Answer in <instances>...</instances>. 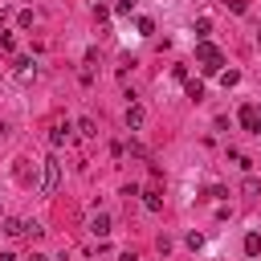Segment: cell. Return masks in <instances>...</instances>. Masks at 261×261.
Masks as SVG:
<instances>
[{"label":"cell","instance_id":"cell-19","mask_svg":"<svg viewBox=\"0 0 261 261\" xmlns=\"http://www.w3.org/2000/svg\"><path fill=\"white\" fill-rule=\"evenodd\" d=\"M118 261H139V253H122V257H118Z\"/></svg>","mask_w":261,"mask_h":261},{"label":"cell","instance_id":"cell-6","mask_svg":"<svg viewBox=\"0 0 261 261\" xmlns=\"http://www.w3.org/2000/svg\"><path fill=\"white\" fill-rule=\"evenodd\" d=\"M16 77H20V82L37 77V65H33V57H20V61H16Z\"/></svg>","mask_w":261,"mask_h":261},{"label":"cell","instance_id":"cell-10","mask_svg":"<svg viewBox=\"0 0 261 261\" xmlns=\"http://www.w3.org/2000/svg\"><path fill=\"white\" fill-rule=\"evenodd\" d=\"M245 253H249V257H257V253H261V237H257V232H249V237H245Z\"/></svg>","mask_w":261,"mask_h":261},{"label":"cell","instance_id":"cell-14","mask_svg":"<svg viewBox=\"0 0 261 261\" xmlns=\"http://www.w3.org/2000/svg\"><path fill=\"white\" fill-rule=\"evenodd\" d=\"M77 130H82V135H98V126H94L90 118H77Z\"/></svg>","mask_w":261,"mask_h":261},{"label":"cell","instance_id":"cell-20","mask_svg":"<svg viewBox=\"0 0 261 261\" xmlns=\"http://www.w3.org/2000/svg\"><path fill=\"white\" fill-rule=\"evenodd\" d=\"M29 261H49V257H45V253H33V257H29Z\"/></svg>","mask_w":261,"mask_h":261},{"label":"cell","instance_id":"cell-23","mask_svg":"<svg viewBox=\"0 0 261 261\" xmlns=\"http://www.w3.org/2000/svg\"><path fill=\"white\" fill-rule=\"evenodd\" d=\"M257 41H261V29H257Z\"/></svg>","mask_w":261,"mask_h":261},{"label":"cell","instance_id":"cell-18","mask_svg":"<svg viewBox=\"0 0 261 261\" xmlns=\"http://www.w3.org/2000/svg\"><path fill=\"white\" fill-rule=\"evenodd\" d=\"M224 8L228 12H245V0H224Z\"/></svg>","mask_w":261,"mask_h":261},{"label":"cell","instance_id":"cell-8","mask_svg":"<svg viewBox=\"0 0 261 261\" xmlns=\"http://www.w3.org/2000/svg\"><path fill=\"white\" fill-rule=\"evenodd\" d=\"M143 204H147V212H159L163 208V200H159V192L151 188V192H143Z\"/></svg>","mask_w":261,"mask_h":261},{"label":"cell","instance_id":"cell-7","mask_svg":"<svg viewBox=\"0 0 261 261\" xmlns=\"http://www.w3.org/2000/svg\"><path fill=\"white\" fill-rule=\"evenodd\" d=\"M90 232H94V237H106V232H110V216H106V212H98V216L90 220Z\"/></svg>","mask_w":261,"mask_h":261},{"label":"cell","instance_id":"cell-13","mask_svg":"<svg viewBox=\"0 0 261 261\" xmlns=\"http://www.w3.org/2000/svg\"><path fill=\"white\" fill-rule=\"evenodd\" d=\"M220 82H224V90H228V86H237V82H241V73H237V69H228V73H220Z\"/></svg>","mask_w":261,"mask_h":261},{"label":"cell","instance_id":"cell-15","mask_svg":"<svg viewBox=\"0 0 261 261\" xmlns=\"http://www.w3.org/2000/svg\"><path fill=\"white\" fill-rule=\"evenodd\" d=\"M122 151H130V155H139V159H147V147H143V143H126Z\"/></svg>","mask_w":261,"mask_h":261},{"label":"cell","instance_id":"cell-21","mask_svg":"<svg viewBox=\"0 0 261 261\" xmlns=\"http://www.w3.org/2000/svg\"><path fill=\"white\" fill-rule=\"evenodd\" d=\"M0 261H16V257H12V253H0Z\"/></svg>","mask_w":261,"mask_h":261},{"label":"cell","instance_id":"cell-5","mask_svg":"<svg viewBox=\"0 0 261 261\" xmlns=\"http://www.w3.org/2000/svg\"><path fill=\"white\" fill-rule=\"evenodd\" d=\"M65 139H69V122H53V126H49V143H53V147H61Z\"/></svg>","mask_w":261,"mask_h":261},{"label":"cell","instance_id":"cell-24","mask_svg":"<svg viewBox=\"0 0 261 261\" xmlns=\"http://www.w3.org/2000/svg\"><path fill=\"white\" fill-rule=\"evenodd\" d=\"M0 20H4V12H0Z\"/></svg>","mask_w":261,"mask_h":261},{"label":"cell","instance_id":"cell-16","mask_svg":"<svg viewBox=\"0 0 261 261\" xmlns=\"http://www.w3.org/2000/svg\"><path fill=\"white\" fill-rule=\"evenodd\" d=\"M41 232H45V228H41V224H37V220H33V224H24V237H29V241H37V237H41Z\"/></svg>","mask_w":261,"mask_h":261},{"label":"cell","instance_id":"cell-4","mask_svg":"<svg viewBox=\"0 0 261 261\" xmlns=\"http://www.w3.org/2000/svg\"><path fill=\"white\" fill-rule=\"evenodd\" d=\"M143 118H147V114H143V106H139V102H130V106H126V126H130V130H139V126H143Z\"/></svg>","mask_w":261,"mask_h":261},{"label":"cell","instance_id":"cell-2","mask_svg":"<svg viewBox=\"0 0 261 261\" xmlns=\"http://www.w3.org/2000/svg\"><path fill=\"white\" fill-rule=\"evenodd\" d=\"M57 184H61V163L49 155V159H45V175H41V184H37V188H41L45 196H53V192H57Z\"/></svg>","mask_w":261,"mask_h":261},{"label":"cell","instance_id":"cell-3","mask_svg":"<svg viewBox=\"0 0 261 261\" xmlns=\"http://www.w3.org/2000/svg\"><path fill=\"white\" fill-rule=\"evenodd\" d=\"M241 126H245L249 135H261V114H257V106H241Z\"/></svg>","mask_w":261,"mask_h":261},{"label":"cell","instance_id":"cell-1","mask_svg":"<svg viewBox=\"0 0 261 261\" xmlns=\"http://www.w3.org/2000/svg\"><path fill=\"white\" fill-rule=\"evenodd\" d=\"M196 61H200V69H204V73H220V65H224L220 49H216V45H208V41H200V45H196Z\"/></svg>","mask_w":261,"mask_h":261},{"label":"cell","instance_id":"cell-11","mask_svg":"<svg viewBox=\"0 0 261 261\" xmlns=\"http://www.w3.org/2000/svg\"><path fill=\"white\" fill-rule=\"evenodd\" d=\"M0 49H4V53H16V37H12V33H0Z\"/></svg>","mask_w":261,"mask_h":261},{"label":"cell","instance_id":"cell-12","mask_svg":"<svg viewBox=\"0 0 261 261\" xmlns=\"http://www.w3.org/2000/svg\"><path fill=\"white\" fill-rule=\"evenodd\" d=\"M188 98L200 102V98H204V86H200V82H188Z\"/></svg>","mask_w":261,"mask_h":261},{"label":"cell","instance_id":"cell-22","mask_svg":"<svg viewBox=\"0 0 261 261\" xmlns=\"http://www.w3.org/2000/svg\"><path fill=\"white\" fill-rule=\"evenodd\" d=\"M4 135H8V126H4V122H0V139H4Z\"/></svg>","mask_w":261,"mask_h":261},{"label":"cell","instance_id":"cell-9","mask_svg":"<svg viewBox=\"0 0 261 261\" xmlns=\"http://www.w3.org/2000/svg\"><path fill=\"white\" fill-rule=\"evenodd\" d=\"M4 232H8V237H24V220H12V216H8V220H4Z\"/></svg>","mask_w":261,"mask_h":261},{"label":"cell","instance_id":"cell-17","mask_svg":"<svg viewBox=\"0 0 261 261\" xmlns=\"http://www.w3.org/2000/svg\"><path fill=\"white\" fill-rule=\"evenodd\" d=\"M16 24H20V29H33V12H29V8H24V12H20V16H16Z\"/></svg>","mask_w":261,"mask_h":261}]
</instances>
